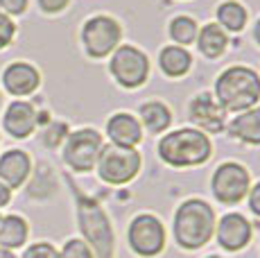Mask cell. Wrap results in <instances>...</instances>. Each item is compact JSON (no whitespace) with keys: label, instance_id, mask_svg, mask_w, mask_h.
Returning a JSON list of instances; mask_svg holds the SVG:
<instances>
[{"label":"cell","instance_id":"9","mask_svg":"<svg viewBox=\"0 0 260 258\" xmlns=\"http://www.w3.org/2000/svg\"><path fill=\"white\" fill-rule=\"evenodd\" d=\"M129 245L138 256L152 258L166 247V229L154 215H138L129 224Z\"/></svg>","mask_w":260,"mask_h":258},{"label":"cell","instance_id":"13","mask_svg":"<svg viewBox=\"0 0 260 258\" xmlns=\"http://www.w3.org/2000/svg\"><path fill=\"white\" fill-rule=\"evenodd\" d=\"M251 240V224L240 213H229L219 220L217 227V242L226 251H238L249 245Z\"/></svg>","mask_w":260,"mask_h":258},{"label":"cell","instance_id":"5","mask_svg":"<svg viewBox=\"0 0 260 258\" xmlns=\"http://www.w3.org/2000/svg\"><path fill=\"white\" fill-rule=\"evenodd\" d=\"M141 170V154L134 147H102L98 158V175L109 183H127Z\"/></svg>","mask_w":260,"mask_h":258},{"label":"cell","instance_id":"20","mask_svg":"<svg viewBox=\"0 0 260 258\" xmlns=\"http://www.w3.org/2000/svg\"><path fill=\"white\" fill-rule=\"evenodd\" d=\"M158 63H161L163 73L170 77H181L186 75L192 66V57H190L188 50L183 48H177V46H170V48H163L161 50V57H158Z\"/></svg>","mask_w":260,"mask_h":258},{"label":"cell","instance_id":"11","mask_svg":"<svg viewBox=\"0 0 260 258\" xmlns=\"http://www.w3.org/2000/svg\"><path fill=\"white\" fill-rule=\"evenodd\" d=\"M41 84L39 71L27 61H14L3 71V86L7 93L16 98H25L34 93Z\"/></svg>","mask_w":260,"mask_h":258},{"label":"cell","instance_id":"35","mask_svg":"<svg viewBox=\"0 0 260 258\" xmlns=\"http://www.w3.org/2000/svg\"><path fill=\"white\" fill-rule=\"evenodd\" d=\"M0 107H3V95H0Z\"/></svg>","mask_w":260,"mask_h":258},{"label":"cell","instance_id":"25","mask_svg":"<svg viewBox=\"0 0 260 258\" xmlns=\"http://www.w3.org/2000/svg\"><path fill=\"white\" fill-rule=\"evenodd\" d=\"M66 136H68V127L63 122H48V129L43 132L41 138L46 147H57Z\"/></svg>","mask_w":260,"mask_h":258},{"label":"cell","instance_id":"18","mask_svg":"<svg viewBox=\"0 0 260 258\" xmlns=\"http://www.w3.org/2000/svg\"><path fill=\"white\" fill-rule=\"evenodd\" d=\"M231 136L251 145H260V109H247L229 125Z\"/></svg>","mask_w":260,"mask_h":258},{"label":"cell","instance_id":"7","mask_svg":"<svg viewBox=\"0 0 260 258\" xmlns=\"http://www.w3.org/2000/svg\"><path fill=\"white\" fill-rule=\"evenodd\" d=\"M120 23L111 16H93L82 27V43L91 57L100 59L113 52L120 43Z\"/></svg>","mask_w":260,"mask_h":258},{"label":"cell","instance_id":"23","mask_svg":"<svg viewBox=\"0 0 260 258\" xmlns=\"http://www.w3.org/2000/svg\"><path fill=\"white\" fill-rule=\"evenodd\" d=\"M197 32H199L197 23L188 16H179L170 23V37H172L177 43H183V46H186V43H192L194 39H197Z\"/></svg>","mask_w":260,"mask_h":258},{"label":"cell","instance_id":"3","mask_svg":"<svg viewBox=\"0 0 260 258\" xmlns=\"http://www.w3.org/2000/svg\"><path fill=\"white\" fill-rule=\"evenodd\" d=\"M213 152V143L199 129H177V132L168 134L158 143V156L174 168H188L199 166V163L208 161Z\"/></svg>","mask_w":260,"mask_h":258},{"label":"cell","instance_id":"6","mask_svg":"<svg viewBox=\"0 0 260 258\" xmlns=\"http://www.w3.org/2000/svg\"><path fill=\"white\" fill-rule=\"evenodd\" d=\"M102 136L95 129H77L66 136L63 145V161L75 172H88L98 166L100 152H102Z\"/></svg>","mask_w":260,"mask_h":258},{"label":"cell","instance_id":"29","mask_svg":"<svg viewBox=\"0 0 260 258\" xmlns=\"http://www.w3.org/2000/svg\"><path fill=\"white\" fill-rule=\"evenodd\" d=\"M68 3H71V0H39V7L46 14H57V12H61V9H66Z\"/></svg>","mask_w":260,"mask_h":258},{"label":"cell","instance_id":"24","mask_svg":"<svg viewBox=\"0 0 260 258\" xmlns=\"http://www.w3.org/2000/svg\"><path fill=\"white\" fill-rule=\"evenodd\" d=\"M59 258H93V251L84 240L75 238V240H68L63 245V249L59 251Z\"/></svg>","mask_w":260,"mask_h":258},{"label":"cell","instance_id":"21","mask_svg":"<svg viewBox=\"0 0 260 258\" xmlns=\"http://www.w3.org/2000/svg\"><path fill=\"white\" fill-rule=\"evenodd\" d=\"M141 120L152 134H161L172 122V113H170V109L163 102L152 100V102H145L141 107Z\"/></svg>","mask_w":260,"mask_h":258},{"label":"cell","instance_id":"30","mask_svg":"<svg viewBox=\"0 0 260 258\" xmlns=\"http://www.w3.org/2000/svg\"><path fill=\"white\" fill-rule=\"evenodd\" d=\"M249 208H251L256 215H260V183L249 192Z\"/></svg>","mask_w":260,"mask_h":258},{"label":"cell","instance_id":"1","mask_svg":"<svg viewBox=\"0 0 260 258\" xmlns=\"http://www.w3.org/2000/svg\"><path fill=\"white\" fill-rule=\"evenodd\" d=\"M215 95L226 111H247L260 100V75L247 66L226 68L215 82Z\"/></svg>","mask_w":260,"mask_h":258},{"label":"cell","instance_id":"33","mask_svg":"<svg viewBox=\"0 0 260 258\" xmlns=\"http://www.w3.org/2000/svg\"><path fill=\"white\" fill-rule=\"evenodd\" d=\"M253 37H256V41L260 43V18H258V23H256V29H253Z\"/></svg>","mask_w":260,"mask_h":258},{"label":"cell","instance_id":"22","mask_svg":"<svg viewBox=\"0 0 260 258\" xmlns=\"http://www.w3.org/2000/svg\"><path fill=\"white\" fill-rule=\"evenodd\" d=\"M217 21L219 27L229 29V32H240L247 25V9L236 0H226L217 7Z\"/></svg>","mask_w":260,"mask_h":258},{"label":"cell","instance_id":"4","mask_svg":"<svg viewBox=\"0 0 260 258\" xmlns=\"http://www.w3.org/2000/svg\"><path fill=\"white\" fill-rule=\"evenodd\" d=\"M75 200H77V220L82 227V233L86 238V245L93 247L98 258H113V229L109 224L107 213L102 211V206L98 202H93L91 197L82 195V190L73 186Z\"/></svg>","mask_w":260,"mask_h":258},{"label":"cell","instance_id":"15","mask_svg":"<svg viewBox=\"0 0 260 258\" xmlns=\"http://www.w3.org/2000/svg\"><path fill=\"white\" fill-rule=\"evenodd\" d=\"M32 172L29 154L23 150H7L0 156V181L7 188H21Z\"/></svg>","mask_w":260,"mask_h":258},{"label":"cell","instance_id":"2","mask_svg":"<svg viewBox=\"0 0 260 258\" xmlns=\"http://www.w3.org/2000/svg\"><path fill=\"white\" fill-rule=\"evenodd\" d=\"M215 233V213L204 200H188L174 215V240L183 249H199Z\"/></svg>","mask_w":260,"mask_h":258},{"label":"cell","instance_id":"10","mask_svg":"<svg viewBox=\"0 0 260 258\" xmlns=\"http://www.w3.org/2000/svg\"><path fill=\"white\" fill-rule=\"evenodd\" d=\"M211 186L222 204H238L249 192V172L240 163H224L215 170Z\"/></svg>","mask_w":260,"mask_h":258},{"label":"cell","instance_id":"32","mask_svg":"<svg viewBox=\"0 0 260 258\" xmlns=\"http://www.w3.org/2000/svg\"><path fill=\"white\" fill-rule=\"evenodd\" d=\"M0 258H16L12 249H0Z\"/></svg>","mask_w":260,"mask_h":258},{"label":"cell","instance_id":"28","mask_svg":"<svg viewBox=\"0 0 260 258\" xmlns=\"http://www.w3.org/2000/svg\"><path fill=\"white\" fill-rule=\"evenodd\" d=\"M0 7L7 16H18L27 9V0H0Z\"/></svg>","mask_w":260,"mask_h":258},{"label":"cell","instance_id":"31","mask_svg":"<svg viewBox=\"0 0 260 258\" xmlns=\"http://www.w3.org/2000/svg\"><path fill=\"white\" fill-rule=\"evenodd\" d=\"M12 202V188H7L3 181H0V208L7 206Z\"/></svg>","mask_w":260,"mask_h":258},{"label":"cell","instance_id":"17","mask_svg":"<svg viewBox=\"0 0 260 258\" xmlns=\"http://www.w3.org/2000/svg\"><path fill=\"white\" fill-rule=\"evenodd\" d=\"M29 227L21 215H5L0 217V249H18L27 240Z\"/></svg>","mask_w":260,"mask_h":258},{"label":"cell","instance_id":"27","mask_svg":"<svg viewBox=\"0 0 260 258\" xmlns=\"http://www.w3.org/2000/svg\"><path fill=\"white\" fill-rule=\"evenodd\" d=\"M14 34H16V25H14V21L5 12H0V50L7 48L9 43L14 41Z\"/></svg>","mask_w":260,"mask_h":258},{"label":"cell","instance_id":"8","mask_svg":"<svg viewBox=\"0 0 260 258\" xmlns=\"http://www.w3.org/2000/svg\"><path fill=\"white\" fill-rule=\"evenodd\" d=\"M111 75L116 77V82L124 88H136L147 79L149 75V61L145 57L143 50L134 46H120L113 50L111 57Z\"/></svg>","mask_w":260,"mask_h":258},{"label":"cell","instance_id":"19","mask_svg":"<svg viewBox=\"0 0 260 258\" xmlns=\"http://www.w3.org/2000/svg\"><path fill=\"white\" fill-rule=\"evenodd\" d=\"M226 43H229L226 32L217 23H208V25H204L197 32V46L202 50V54H206L208 59L219 57V54L226 50Z\"/></svg>","mask_w":260,"mask_h":258},{"label":"cell","instance_id":"12","mask_svg":"<svg viewBox=\"0 0 260 258\" xmlns=\"http://www.w3.org/2000/svg\"><path fill=\"white\" fill-rule=\"evenodd\" d=\"M190 118L202 129H206V132H211V134H217L224 129L226 109L215 100V98H211V93H199V95L190 102Z\"/></svg>","mask_w":260,"mask_h":258},{"label":"cell","instance_id":"34","mask_svg":"<svg viewBox=\"0 0 260 258\" xmlns=\"http://www.w3.org/2000/svg\"><path fill=\"white\" fill-rule=\"evenodd\" d=\"M206 258H222V256H206Z\"/></svg>","mask_w":260,"mask_h":258},{"label":"cell","instance_id":"16","mask_svg":"<svg viewBox=\"0 0 260 258\" xmlns=\"http://www.w3.org/2000/svg\"><path fill=\"white\" fill-rule=\"evenodd\" d=\"M107 134L118 147H136L143 141L141 122L132 113H113L107 122Z\"/></svg>","mask_w":260,"mask_h":258},{"label":"cell","instance_id":"14","mask_svg":"<svg viewBox=\"0 0 260 258\" xmlns=\"http://www.w3.org/2000/svg\"><path fill=\"white\" fill-rule=\"evenodd\" d=\"M3 127L12 138L32 136V132L37 129V109H34V104L23 100L12 102L5 111Z\"/></svg>","mask_w":260,"mask_h":258},{"label":"cell","instance_id":"26","mask_svg":"<svg viewBox=\"0 0 260 258\" xmlns=\"http://www.w3.org/2000/svg\"><path fill=\"white\" fill-rule=\"evenodd\" d=\"M23 258H59V251L50 242H37L23 251Z\"/></svg>","mask_w":260,"mask_h":258}]
</instances>
